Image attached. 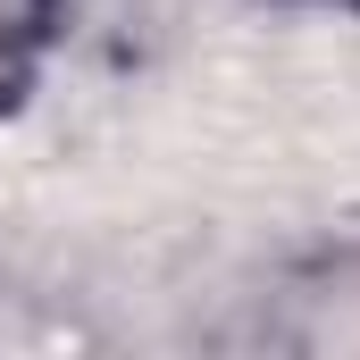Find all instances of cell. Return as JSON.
I'll use <instances>...</instances> for the list:
<instances>
[{"label": "cell", "mask_w": 360, "mask_h": 360, "mask_svg": "<svg viewBox=\"0 0 360 360\" xmlns=\"http://www.w3.org/2000/svg\"><path fill=\"white\" fill-rule=\"evenodd\" d=\"M59 42V0H0V109L42 84V59Z\"/></svg>", "instance_id": "6da1fadb"}, {"label": "cell", "mask_w": 360, "mask_h": 360, "mask_svg": "<svg viewBox=\"0 0 360 360\" xmlns=\"http://www.w3.org/2000/svg\"><path fill=\"white\" fill-rule=\"evenodd\" d=\"M319 8H360V0H319Z\"/></svg>", "instance_id": "7a4b0ae2"}]
</instances>
